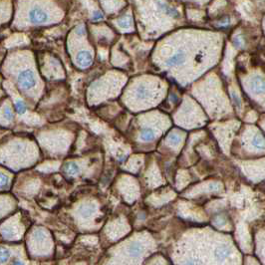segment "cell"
Returning <instances> with one entry per match:
<instances>
[{
    "instance_id": "1",
    "label": "cell",
    "mask_w": 265,
    "mask_h": 265,
    "mask_svg": "<svg viewBox=\"0 0 265 265\" xmlns=\"http://www.w3.org/2000/svg\"><path fill=\"white\" fill-rule=\"evenodd\" d=\"M18 83L24 89H30L35 86L36 81L33 73L30 70L23 71L18 76Z\"/></svg>"
},
{
    "instance_id": "2",
    "label": "cell",
    "mask_w": 265,
    "mask_h": 265,
    "mask_svg": "<svg viewBox=\"0 0 265 265\" xmlns=\"http://www.w3.org/2000/svg\"><path fill=\"white\" fill-rule=\"evenodd\" d=\"M29 20L34 24L45 23L48 20V14L41 8H33L29 12Z\"/></svg>"
},
{
    "instance_id": "3",
    "label": "cell",
    "mask_w": 265,
    "mask_h": 265,
    "mask_svg": "<svg viewBox=\"0 0 265 265\" xmlns=\"http://www.w3.org/2000/svg\"><path fill=\"white\" fill-rule=\"evenodd\" d=\"M185 60V54L183 51H178L177 53H176L174 56L170 57L167 60V65L171 66V67H174V66H177L180 65L184 62Z\"/></svg>"
},
{
    "instance_id": "4",
    "label": "cell",
    "mask_w": 265,
    "mask_h": 265,
    "mask_svg": "<svg viewBox=\"0 0 265 265\" xmlns=\"http://www.w3.org/2000/svg\"><path fill=\"white\" fill-rule=\"evenodd\" d=\"M250 88L256 94L264 92L265 91V80H263L260 77H257V78L253 79L250 82Z\"/></svg>"
},
{
    "instance_id": "5",
    "label": "cell",
    "mask_w": 265,
    "mask_h": 265,
    "mask_svg": "<svg viewBox=\"0 0 265 265\" xmlns=\"http://www.w3.org/2000/svg\"><path fill=\"white\" fill-rule=\"evenodd\" d=\"M77 63L82 67H87L92 63V56L87 51H82L77 56Z\"/></svg>"
},
{
    "instance_id": "6",
    "label": "cell",
    "mask_w": 265,
    "mask_h": 265,
    "mask_svg": "<svg viewBox=\"0 0 265 265\" xmlns=\"http://www.w3.org/2000/svg\"><path fill=\"white\" fill-rule=\"evenodd\" d=\"M129 252L132 256L134 257H138L142 254L143 252V245L140 242L134 241L132 243H131L130 247H129Z\"/></svg>"
},
{
    "instance_id": "7",
    "label": "cell",
    "mask_w": 265,
    "mask_h": 265,
    "mask_svg": "<svg viewBox=\"0 0 265 265\" xmlns=\"http://www.w3.org/2000/svg\"><path fill=\"white\" fill-rule=\"evenodd\" d=\"M157 4H158L159 7H160L162 10H164L168 15H170V16H172V17H178V16H179L178 11H177V9L173 8V7H170L166 2H162V1H160V2H158Z\"/></svg>"
},
{
    "instance_id": "8",
    "label": "cell",
    "mask_w": 265,
    "mask_h": 265,
    "mask_svg": "<svg viewBox=\"0 0 265 265\" xmlns=\"http://www.w3.org/2000/svg\"><path fill=\"white\" fill-rule=\"evenodd\" d=\"M140 137H141V140H143L145 142H150V141H153L155 139V132L151 129H144L141 132Z\"/></svg>"
},
{
    "instance_id": "9",
    "label": "cell",
    "mask_w": 265,
    "mask_h": 265,
    "mask_svg": "<svg viewBox=\"0 0 265 265\" xmlns=\"http://www.w3.org/2000/svg\"><path fill=\"white\" fill-rule=\"evenodd\" d=\"M65 172L66 174H68L70 176H73V175H76L79 173V167L77 166V164L75 163H69L65 166Z\"/></svg>"
},
{
    "instance_id": "10",
    "label": "cell",
    "mask_w": 265,
    "mask_h": 265,
    "mask_svg": "<svg viewBox=\"0 0 265 265\" xmlns=\"http://www.w3.org/2000/svg\"><path fill=\"white\" fill-rule=\"evenodd\" d=\"M252 144L257 149H265V139L262 136H255L252 140Z\"/></svg>"
},
{
    "instance_id": "11",
    "label": "cell",
    "mask_w": 265,
    "mask_h": 265,
    "mask_svg": "<svg viewBox=\"0 0 265 265\" xmlns=\"http://www.w3.org/2000/svg\"><path fill=\"white\" fill-rule=\"evenodd\" d=\"M95 212V209L93 207H90V206H84L80 209V214L83 218H88L90 216H92Z\"/></svg>"
},
{
    "instance_id": "12",
    "label": "cell",
    "mask_w": 265,
    "mask_h": 265,
    "mask_svg": "<svg viewBox=\"0 0 265 265\" xmlns=\"http://www.w3.org/2000/svg\"><path fill=\"white\" fill-rule=\"evenodd\" d=\"M149 94H150L149 90L146 87H144V86L139 87L137 89V97L139 99H146V98L149 97Z\"/></svg>"
},
{
    "instance_id": "13",
    "label": "cell",
    "mask_w": 265,
    "mask_h": 265,
    "mask_svg": "<svg viewBox=\"0 0 265 265\" xmlns=\"http://www.w3.org/2000/svg\"><path fill=\"white\" fill-rule=\"evenodd\" d=\"M15 109H16V111L19 113V114H24L25 112H26V110H27V107H26V105L22 102V101H17L16 102V104H15Z\"/></svg>"
},
{
    "instance_id": "14",
    "label": "cell",
    "mask_w": 265,
    "mask_h": 265,
    "mask_svg": "<svg viewBox=\"0 0 265 265\" xmlns=\"http://www.w3.org/2000/svg\"><path fill=\"white\" fill-rule=\"evenodd\" d=\"M169 141L172 145H177L180 142V138L177 135H171L169 137Z\"/></svg>"
},
{
    "instance_id": "15",
    "label": "cell",
    "mask_w": 265,
    "mask_h": 265,
    "mask_svg": "<svg viewBox=\"0 0 265 265\" xmlns=\"http://www.w3.org/2000/svg\"><path fill=\"white\" fill-rule=\"evenodd\" d=\"M246 265H260L257 260L253 257H247V261H246Z\"/></svg>"
},
{
    "instance_id": "16",
    "label": "cell",
    "mask_w": 265,
    "mask_h": 265,
    "mask_svg": "<svg viewBox=\"0 0 265 265\" xmlns=\"http://www.w3.org/2000/svg\"><path fill=\"white\" fill-rule=\"evenodd\" d=\"M8 256H9V252L6 249L3 248L1 250V261L2 262H5V260L8 258Z\"/></svg>"
},
{
    "instance_id": "17",
    "label": "cell",
    "mask_w": 265,
    "mask_h": 265,
    "mask_svg": "<svg viewBox=\"0 0 265 265\" xmlns=\"http://www.w3.org/2000/svg\"><path fill=\"white\" fill-rule=\"evenodd\" d=\"M119 25L122 26V27H124V28H126V27L129 26V22H128L127 19L123 18V19H120V20H119Z\"/></svg>"
},
{
    "instance_id": "18",
    "label": "cell",
    "mask_w": 265,
    "mask_h": 265,
    "mask_svg": "<svg viewBox=\"0 0 265 265\" xmlns=\"http://www.w3.org/2000/svg\"><path fill=\"white\" fill-rule=\"evenodd\" d=\"M102 18H103V14H102L101 11H96V12L94 13V16H93V19H94V20H100V19H102Z\"/></svg>"
},
{
    "instance_id": "19",
    "label": "cell",
    "mask_w": 265,
    "mask_h": 265,
    "mask_svg": "<svg viewBox=\"0 0 265 265\" xmlns=\"http://www.w3.org/2000/svg\"><path fill=\"white\" fill-rule=\"evenodd\" d=\"M5 118H6V119H8V120H11V119L13 118V115H12V113L10 112V110H9V109L5 111Z\"/></svg>"
},
{
    "instance_id": "20",
    "label": "cell",
    "mask_w": 265,
    "mask_h": 265,
    "mask_svg": "<svg viewBox=\"0 0 265 265\" xmlns=\"http://www.w3.org/2000/svg\"><path fill=\"white\" fill-rule=\"evenodd\" d=\"M77 33L80 34V35H83V34L85 33V27H84V26H80V27L78 28V30H77Z\"/></svg>"
},
{
    "instance_id": "21",
    "label": "cell",
    "mask_w": 265,
    "mask_h": 265,
    "mask_svg": "<svg viewBox=\"0 0 265 265\" xmlns=\"http://www.w3.org/2000/svg\"><path fill=\"white\" fill-rule=\"evenodd\" d=\"M232 98H233V100H234V103H235V105H236L237 107H239V106H240V101H239V99H238V98H237V97H236L235 95H234V96H233Z\"/></svg>"
},
{
    "instance_id": "22",
    "label": "cell",
    "mask_w": 265,
    "mask_h": 265,
    "mask_svg": "<svg viewBox=\"0 0 265 265\" xmlns=\"http://www.w3.org/2000/svg\"><path fill=\"white\" fill-rule=\"evenodd\" d=\"M5 182H6V177H5V176H1V185L2 186H4L5 185Z\"/></svg>"
},
{
    "instance_id": "23",
    "label": "cell",
    "mask_w": 265,
    "mask_h": 265,
    "mask_svg": "<svg viewBox=\"0 0 265 265\" xmlns=\"http://www.w3.org/2000/svg\"><path fill=\"white\" fill-rule=\"evenodd\" d=\"M171 100H172L174 103H176V102H177V97L175 96V95H173V96L171 97Z\"/></svg>"
},
{
    "instance_id": "24",
    "label": "cell",
    "mask_w": 265,
    "mask_h": 265,
    "mask_svg": "<svg viewBox=\"0 0 265 265\" xmlns=\"http://www.w3.org/2000/svg\"><path fill=\"white\" fill-rule=\"evenodd\" d=\"M13 265H23V263L21 261H19V260H16V261H14Z\"/></svg>"
}]
</instances>
